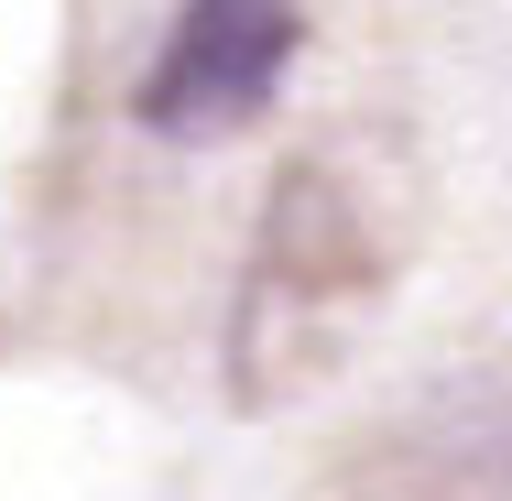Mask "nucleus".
I'll list each match as a JSON object with an SVG mask.
<instances>
[{"instance_id":"1","label":"nucleus","mask_w":512,"mask_h":501,"mask_svg":"<svg viewBox=\"0 0 512 501\" xmlns=\"http://www.w3.org/2000/svg\"><path fill=\"white\" fill-rule=\"evenodd\" d=\"M295 55V11L284 0H186L153 77H142V120L153 131H229L273 99Z\"/></svg>"}]
</instances>
